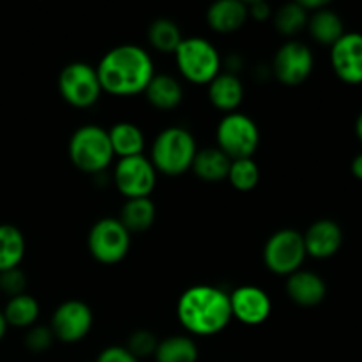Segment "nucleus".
<instances>
[{"label": "nucleus", "mask_w": 362, "mask_h": 362, "mask_svg": "<svg viewBox=\"0 0 362 362\" xmlns=\"http://www.w3.org/2000/svg\"><path fill=\"white\" fill-rule=\"evenodd\" d=\"M95 71L103 92L113 95L140 94L156 74L151 55L141 46L129 42L106 52Z\"/></svg>", "instance_id": "f257e3e1"}, {"label": "nucleus", "mask_w": 362, "mask_h": 362, "mask_svg": "<svg viewBox=\"0 0 362 362\" xmlns=\"http://www.w3.org/2000/svg\"><path fill=\"white\" fill-rule=\"evenodd\" d=\"M177 317L194 336H214L232 320L230 293L212 285L189 286L177 303Z\"/></svg>", "instance_id": "f03ea898"}, {"label": "nucleus", "mask_w": 362, "mask_h": 362, "mask_svg": "<svg viewBox=\"0 0 362 362\" xmlns=\"http://www.w3.org/2000/svg\"><path fill=\"white\" fill-rule=\"evenodd\" d=\"M197 152V140L189 129L170 126L156 136L148 159L154 165L156 172L165 175H180L191 170Z\"/></svg>", "instance_id": "7ed1b4c3"}, {"label": "nucleus", "mask_w": 362, "mask_h": 362, "mask_svg": "<svg viewBox=\"0 0 362 362\" xmlns=\"http://www.w3.org/2000/svg\"><path fill=\"white\" fill-rule=\"evenodd\" d=\"M67 152L78 170L94 175L105 172L115 156L110 144L108 129L98 124H85L78 127L71 134Z\"/></svg>", "instance_id": "20e7f679"}, {"label": "nucleus", "mask_w": 362, "mask_h": 362, "mask_svg": "<svg viewBox=\"0 0 362 362\" xmlns=\"http://www.w3.org/2000/svg\"><path fill=\"white\" fill-rule=\"evenodd\" d=\"M173 55L182 76L193 83H209L221 73V55L205 37H184Z\"/></svg>", "instance_id": "39448f33"}, {"label": "nucleus", "mask_w": 362, "mask_h": 362, "mask_svg": "<svg viewBox=\"0 0 362 362\" xmlns=\"http://www.w3.org/2000/svg\"><path fill=\"white\" fill-rule=\"evenodd\" d=\"M216 141L230 159L251 158L260 144V129L246 113H226L216 127Z\"/></svg>", "instance_id": "423d86ee"}, {"label": "nucleus", "mask_w": 362, "mask_h": 362, "mask_svg": "<svg viewBox=\"0 0 362 362\" xmlns=\"http://www.w3.org/2000/svg\"><path fill=\"white\" fill-rule=\"evenodd\" d=\"M303 233L293 228H283L272 233L264 247V262L274 274L290 276L303 267L306 260Z\"/></svg>", "instance_id": "0eeeda50"}, {"label": "nucleus", "mask_w": 362, "mask_h": 362, "mask_svg": "<svg viewBox=\"0 0 362 362\" xmlns=\"http://www.w3.org/2000/svg\"><path fill=\"white\" fill-rule=\"evenodd\" d=\"M59 92L64 101L76 108H88L101 98L98 71L87 62H71L59 74Z\"/></svg>", "instance_id": "6e6552de"}, {"label": "nucleus", "mask_w": 362, "mask_h": 362, "mask_svg": "<svg viewBox=\"0 0 362 362\" xmlns=\"http://www.w3.org/2000/svg\"><path fill=\"white\" fill-rule=\"evenodd\" d=\"M87 246L92 257L101 264H117L129 251L131 233L119 218H103L92 225Z\"/></svg>", "instance_id": "1a4fd4ad"}, {"label": "nucleus", "mask_w": 362, "mask_h": 362, "mask_svg": "<svg viewBox=\"0 0 362 362\" xmlns=\"http://www.w3.org/2000/svg\"><path fill=\"white\" fill-rule=\"evenodd\" d=\"M156 179L158 172L151 159L144 154L120 158L113 170V182L126 198L148 197L154 191Z\"/></svg>", "instance_id": "9d476101"}, {"label": "nucleus", "mask_w": 362, "mask_h": 362, "mask_svg": "<svg viewBox=\"0 0 362 362\" xmlns=\"http://www.w3.org/2000/svg\"><path fill=\"white\" fill-rule=\"evenodd\" d=\"M315 57L306 42L292 39L281 45L272 59V74L281 81L283 85L296 87L304 83L313 73Z\"/></svg>", "instance_id": "9b49d317"}, {"label": "nucleus", "mask_w": 362, "mask_h": 362, "mask_svg": "<svg viewBox=\"0 0 362 362\" xmlns=\"http://www.w3.org/2000/svg\"><path fill=\"white\" fill-rule=\"evenodd\" d=\"M92 324H94V315L90 308L83 300L71 299L53 311L49 329L59 341L78 343L90 332Z\"/></svg>", "instance_id": "f8f14e48"}, {"label": "nucleus", "mask_w": 362, "mask_h": 362, "mask_svg": "<svg viewBox=\"0 0 362 362\" xmlns=\"http://www.w3.org/2000/svg\"><path fill=\"white\" fill-rule=\"evenodd\" d=\"M331 66L336 76L345 83H362V34L345 32L331 46Z\"/></svg>", "instance_id": "ddd939ff"}, {"label": "nucleus", "mask_w": 362, "mask_h": 362, "mask_svg": "<svg viewBox=\"0 0 362 362\" xmlns=\"http://www.w3.org/2000/svg\"><path fill=\"white\" fill-rule=\"evenodd\" d=\"M232 317L246 325H258L269 318L272 311L271 297L265 290L253 285L239 286L230 293Z\"/></svg>", "instance_id": "4468645a"}, {"label": "nucleus", "mask_w": 362, "mask_h": 362, "mask_svg": "<svg viewBox=\"0 0 362 362\" xmlns=\"http://www.w3.org/2000/svg\"><path fill=\"white\" fill-rule=\"evenodd\" d=\"M308 257L317 260L332 258L343 246V230L334 219H318L303 233Z\"/></svg>", "instance_id": "2eb2a0df"}, {"label": "nucleus", "mask_w": 362, "mask_h": 362, "mask_svg": "<svg viewBox=\"0 0 362 362\" xmlns=\"http://www.w3.org/2000/svg\"><path fill=\"white\" fill-rule=\"evenodd\" d=\"M286 293L299 306L313 308L324 303L327 296V285L317 272L299 269L286 279Z\"/></svg>", "instance_id": "dca6fc26"}, {"label": "nucleus", "mask_w": 362, "mask_h": 362, "mask_svg": "<svg viewBox=\"0 0 362 362\" xmlns=\"http://www.w3.org/2000/svg\"><path fill=\"white\" fill-rule=\"evenodd\" d=\"M209 101L218 110L232 113L239 108L244 99V85L237 74L221 71L209 81Z\"/></svg>", "instance_id": "f3484780"}, {"label": "nucleus", "mask_w": 362, "mask_h": 362, "mask_svg": "<svg viewBox=\"0 0 362 362\" xmlns=\"http://www.w3.org/2000/svg\"><path fill=\"white\" fill-rule=\"evenodd\" d=\"M247 16V2L243 0H216L207 9L209 25L212 30L221 34L239 30L246 23Z\"/></svg>", "instance_id": "a211bd4d"}, {"label": "nucleus", "mask_w": 362, "mask_h": 362, "mask_svg": "<svg viewBox=\"0 0 362 362\" xmlns=\"http://www.w3.org/2000/svg\"><path fill=\"white\" fill-rule=\"evenodd\" d=\"M308 30L310 35L318 42L331 48L343 34H345V23L343 18L331 7H322V9L310 13L308 18Z\"/></svg>", "instance_id": "6ab92c4d"}, {"label": "nucleus", "mask_w": 362, "mask_h": 362, "mask_svg": "<svg viewBox=\"0 0 362 362\" xmlns=\"http://www.w3.org/2000/svg\"><path fill=\"white\" fill-rule=\"evenodd\" d=\"M144 94L147 95V101L159 110H173L184 98L182 85L172 74H154Z\"/></svg>", "instance_id": "aec40b11"}, {"label": "nucleus", "mask_w": 362, "mask_h": 362, "mask_svg": "<svg viewBox=\"0 0 362 362\" xmlns=\"http://www.w3.org/2000/svg\"><path fill=\"white\" fill-rule=\"evenodd\" d=\"M110 144L113 154L119 158H131V156L144 154L145 134L136 124L117 122L108 129Z\"/></svg>", "instance_id": "412c9836"}, {"label": "nucleus", "mask_w": 362, "mask_h": 362, "mask_svg": "<svg viewBox=\"0 0 362 362\" xmlns=\"http://www.w3.org/2000/svg\"><path fill=\"white\" fill-rule=\"evenodd\" d=\"M230 165H232V159L225 152L219 151L218 147H209L197 152V156L193 159V165H191V170L202 180L219 182V180L228 177Z\"/></svg>", "instance_id": "4be33fe9"}, {"label": "nucleus", "mask_w": 362, "mask_h": 362, "mask_svg": "<svg viewBox=\"0 0 362 362\" xmlns=\"http://www.w3.org/2000/svg\"><path fill=\"white\" fill-rule=\"evenodd\" d=\"M156 205L148 197L127 198L120 209L119 221L127 228V232H145L154 225Z\"/></svg>", "instance_id": "5701e85b"}, {"label": "nucleus", "mask_w": 362, "mask_h": 362, "mask_svg": "<svg viewBox=\"0 0 362 362\" xmlns=\"http://www.w3.org/2000/svg\"><path fill=\"white\" fill-rule=\"evenodd\" d=\"M25 235L18 226L0 225V272L20 267L25 257Z\"/></svg>", "instance_id": "b1692460"}, {"label": "nucleus", "mask_w": 362, "mask_h": 362, "mask_svg": "<svg viewBox=\"0 0 362 362\" xmlns=\"http://www.w3.org/2000/svg\"><path fill=\"white\" fill-rule=\"evenodd\" d=\"M39 303L28 293H21V296L9 297L6 303V308L2 310L4 318H6L7 327L16 329H28L35 325L39 318Z\"/></svg>", "instance_id": "393cba45"}, {"label": "nucleus", "mask_w": 362, "mask_h": 362, "mask_svg": "<svg viewBox=\"0 0 362 362\" xmlns=\"http://www.w3.org/2000/svg\"><path fill=\"white\" fill-rule=\"evenodd\" d=\"M154 359L156 362H197L198 346L189 336H170L158 343Z\"/></svg>", "instance_id": "a878e982"}, {"label": "nucleus", "mask_w": 362, "mask_h": 362, "mask_svg": "<svg viewBox=\"0 0 362 362\" xmlns=\"http://www.w3.org/2000/svg\"><path fill=\"white\" fill-rule=\"evenodd\" d=\"M148 42L159 52H175L177 46L182 41V32L179 25L170 18H158L148 25L147 30Z\"/></svg>", "instance_id": "bb28decb"}, {"label": "nucleus", "mask_w": 362, "mask_h": 362, "mask_svg": "<svg viewBox=\"0 0 362 362\" xmlns=\"http://www.w3.org/2000/svg\"><path fill=\"white\" fill-rule=\"evenodd\" d=\"M308 18L310 13L300 6V2H286L276 13H272L274 27L283 35H293L303 30L308 25Z\"/></svg>", "instance_id": "cd10ccee"}, {"label": "nucleus", "mask_w": 362, "mask_h": 362, "mask_svg": "<svg viewBox=\"0 0 362 362\" xmlns=\"http://www.w3.org/2000/svg\"><path fill=\"white\" fill-rule=\"evenodd\" d=\"M226 179L237 191H251L257 187L258 180H260V168L253 161V158L232 159Z\"/></svg>", "instance_id": "c85d7f7f"}, {"label": "nucleus", "mask_w": 362, "mask_h": 362, "mask_svg": "<svg viewBox=\"0 0 362 362\" xmlns=\"http://www.w3.org/2000/svg\"><path fill=\"white\" fill-rule=\"evenodd\" d=\"M158 343L159 341L156 338V334H152L151 331H145V329H140V331H134L129 336L126 349L140 361L154 356L156 349H158Z\"/></svg>", "instance_id": "c756f323"}, {"label": "nucleus", "mask_w": 362, "mask_h": 362, "mask_svg": "<svg viewBox=\"0 0 362 362\" xmlns=\"http://www.w3.org/2000/svg\"><path fill=\"white\" fill-rule=\"evenodd\" d=\"M53 336L52 329L48 325H32L27 329V334H25V346H27L30 352L34 354H42L53 345Z\"/></svg>", "instance_id": "7c9ffc66"}, {"label": "nucleus", "mask_w": 362, "mask_h": 362, "mask_svg": "<svg viewBox=\"0 0 362 362\" xmlns=\"http://www.w3.org/2000/svg\"><path fill=\"white\" fill-rule=\"evenodd\" d=\"M25 288H27V274L20 267L0 272V292L7 293L9 297H16L25 293Z\"/></svg>", "instance_id": "2f4dec72"}, {"label": "nucleus", "mask_w": 362, "mask_h": 362, "mask_svg": "<svg viewBox=\"0 0 362 362\" xmlns=\"http://www.w3.org/2000/svg\"><path fill=\"white\" fill-rule=\"evenodd\" d=\"M94 362H140L126 346H108L103 350Z\"/></svg>", "instance_id": "473e14b6"}, {"label": "nucleus", "mask_w": 362, "mask_h": 362, "mask_svg": "<svg viewBox=\"0 0 362 362\" xmlns=\"http://www.w3.org/2000/svg\"><path fill=\"white\" fill-rule=\"evenodd\" d=\"M247 14L255 20H265V18L271 16L272 9L265 0H253V2L247 4Z\"/></svg>", "instance_id": "72a5a7b5"}, {"label": "nucleus", "mask_w": 362, "mask_h": 362, "mask_svg": "<svg viewBox=\"0 0 362 362\" xmlns=\"http://www.w3.org/2000/svg\"><path fill=\"white\" fill-rule=\"evenodd\" d=\"M223 66H225L226 73L237 74L240 69H243L244 60H243V57L237 55V53H230V55L223 60Z\"/></svg>", "instance_id": "f704fd0d"}, {"label": "nucleus", "mask_w": 362, "mask_h": 362, "mask_svg": "<svg viewBox=\"0 0 362 362\" xmlns=\"http://www.w3.org/2000/svg\"><path fill=\"white\" fill-rule=\"evenodd\" d=\"M350 172H352V175L356 179L362 180V152L352 159V163H350Z\"/></svg>", "instance_id": "c9c22d12"}, {"label": "nucleus", "mask_w": 362, "mask_h": 362, "mask_svg": "<svg viewBox=\"0 0 362 362\" xmlns=\"http://www.w3.org/2000/svg\"><path fill=\"white\" fill-rule=\"evenodd\" d=\"M6 332H7V324H6V318H4L2 310H0V341H2V339H4Z\"/></svg>", "instance_id": "e433bc0d"}, {"label": "nucleus", "mask_w": 362, "mask_h": 362, "mask_svg": "<svg viewBox=\"0 0 362 362\" xmlns=\"http://www.w3.org/2000/svg\"><path fill=\"white\" fill-rule=\"evenodd\" d=\"M356 134H357V138L362 141V110L356 119Z\"/></svg>", "instance_id": "4c0bfd02"}]
</instances>
